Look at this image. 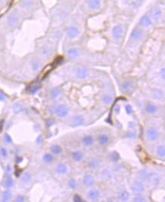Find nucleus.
Instances as JSON below:
<instances>
[{
	"label": "nucleus",
	"mask_w": 165,
	"mask_h": 202,
	"mask_svg": "<svg viewBox=\"0 0 165 202\" xmlns=\"http://www.w3.org/2000/svg\"><path fill=\"white\" fill-rule=\"evenodd\" d=\"M59 94H60V90L59 88H57V87H55V88H53L50 91V95L52 97V98H56Z\"/></svg>",
	"instance_id": "c756f323"
},
{
	"label": "nucleus",
	"mask_w": 165,
	"mask_h": 202,
	"mask_svg": "<svg viewBox=\"0 0 165 202\" xmlns=\"http://www.w3.org/2000/svg\"><path fill=\"white\" fill-rule=\"evenodd\" d=\"M68 54L71 57H76L79 55V51L75 48H72L68 50Z\"/></svg>",
	"instance_id": "473e14b6"
},
{
	"label": "nucleus",
	"mask_w": 165,
	"mask_h": 202,
	"mask_svg": "<svg viewBox=\"0 0 165 202\" xmlns=\"http://www.w3.org/2000/svg\"><path fill=\"white\" fill-rule=\"evenodd\" d=\"M63 57H61V56L58 57V58H56V59L54 60L53 63V65L56 66V65H57L60 64V63H62V62H63Z\"/></svg>",
	"instance_id": "79ce46f5"
},
{
	"label": "nucleus",
	"mask_w": 165,
	"mask_h": 202,
	"mask_svg": "<svg viewBox=\"0 0 165 202\" xmlns=\"http://www.w3.org/2000/svg\"><path fill=\"white\" fill-rule=\"evenodd\" d=\"M50 150H51V152L55 155H59L62 152V149L58 144H53V145H52L50 147Z\"/></svg>",
	"instance_id": "5701e85b"
},
{
	"label": "nucleus",
	"mask_w": 165,
	"mask_h": 202,
	"mask_svg": "<svg viewBox=\"0 0 165 202\" xmlns=\"http://www.w3.org/2000/svg\"><path fill=\"white\" fill-rule=\"evenodd\" d=\"M99 165H100L99 160L95 159V158L91 159L89 161L87 162V167H88L90 169H97V167H99Z\"/></svg>",
	"instance_id": "aec40b11"
},
{
	"label": "nucleus",
	"mask_w": 165,
	"mask_h": 202,
	"mask_svg": "<svg viewBox=\"0 0 165 202\" xmlns=\"http://www.w3.org/2000/svg\"><path fill=\"white\" fill-rule=\"evenodd\" d=\"M142 37V31L140 29H134L130 34V38L132 40H139Z\"/></svg>",
	"instance_id": "2eb2a0df"
},
{
	"label": "nucleus",
	"mask_w": 165,
	"mask_h": 202,
	"mask_svg": "<svg viewBox=\"0 0 165 202\" xmlns=\"http://www.w3.org/2000/svg\"><path fill=\"white\" fill-rule=\"evenodd\" d=\"M156 153H157V155L159 157L164 158V156H165V148H164V145L158 146L157 147V150H156Z\"/></svg>",
	"instance_id": "b1692460"
},
{
	"label": "nucleus",
	"mask_w": 165,
	"mask_h": 202,
	"mask_svg": "<svg viewBox=\"0 0 165 202\" xmlns=\"http://www.w3.org/2000/svg\"><path fill=\"white\" fill-rule=\"evenodd\" d=\"M56 172L58 174L60 175H64L66 174L67 172H68V168H67L66 165L64 163H59L56 166Z\"/></svg>",
	"instance_id": "9b49d317"
},
{
	"label": "nucleus",
	"mask_w": 165,
	"mask_h": 202,
	"mask_svg": "<svg viewBox=\"0 0 165 202\" xmlns=\"http://www.w3.org/2000/svg\"><path fill=\"white\" fill-rule=\"evenodd\" d=\"M73 123L75 124V125H81L82 124L84 123V118L82 117L81 116H75L73 118Z\"/></svg>",
	"instance_id": "a878e982"
},
{
	"label": "nucleus",
	"mask_w": 165,
	"mask_h": 202,
	"mask_svg": "<svg viewBox=\"0 0 165 202\" xmlns=\"http://www.w3.org/2000/svg\"><path fill=\"white\" fill-rule=\"evenodd\" d=\"M139 23H140V24L142 26H143V27H148V26H149L151 24V19H150V18H149L148 15L147 14H145L141 18Z\"/></svg>",
	"instance_id": "f3484780"
},
{
	"label": "nucleus",
	"mask_w": 165,
	"mask_h": 202,
	"mask_svg": "<svg viewBox=\"0 0 165 202\" xmlns=\"http://www.w3.org/2000/svg\"><path fill=\"white\" fill-rule=\"evenodd\" d=\"M40 64L38 63L37 61H34V62H33V63H31V67H32V69L34 71L38 70L39 68H40Z\"/></svg>",
	"instance_id": "58836bf2"
},
{
	"label": "nucleus",
	"mask_w": 165,
	"mask_h": 202,
	"mask_svg": "<svg viewBox=\"0 0 165 202\" xmlns=\"http://www.w3.org/2000/svg\"><path fill=\"white\" fill-rule=\"evenodd\" d=\"M87 5H88V6L92 8V9H97V8H99L100 6V1H97V0H95V1H88L87 2Z\"/></svg>",
	"instance_id": "393cba45"
},
{
	"label": "nucleus",
	"mask_w": 165,
	"mask_h": 202,
	"mask_svg": "<svg viewBox=\"0 0 165 202\" xmlns=\"http://www.w3.org/2000/svg\"><path fill=\"white\" fill-rule=\"evenodd\" d=\"M43 160L46 163H51V162H53V156L51 153H46L43 155Z\"/></svg>",
	"instance_id": "c85d7f7f"
},
{
	"label": "nucleus",
	"mask_w": 165,
	"mask_h": 202,
	"mask_svg": "<svg viewBox=\"0 0 165 202\" xmlns=\"http://www.w3.org/2000/svg\"><path fill=\"white\" fill-rule=\"evenodd\" d=\"M132 87V84L130 81H125L122 84V89L124 91H129Z\"/></svg>",
	"instance_id": "bb28decb"
},
{
	"label": "nucleus",
	"mask_w": 165,
	"mask_h": 202,
	"mask_svg": "<svg viewBox=\"0 0 165 202\" xmlns=\"http://www.w3.org/2000/svg\"><path fill=\"white\" fill-rule=\"evenodd\" d=\"M110 159H111L112 161H114V162L118 161V160H120V155H119V153H118L117 152H116V151L112 152L110 153Z\"/></svg>",
	"instance_id": "2f4dec72"
},
{
	"label": "nucleus",
	"mask_w": 165,
	"mask_h": 202,
	"mask_svg": "<svg viewBox=\"0 0 165 202\" xmlns=\"http://www.w3.org/2000/svg\"><path fill=\"white\" fill-rule=\"evenodd\" d=\"M145 110L149 114H153L157 111V107L155 105L152 104V103H148L145 107Z\"/></svg>",
	"instance_id": "4be33fe9"
},
{
	"label": "nucleus",
	"mask_w": 165,
	"mask_h": 202,
	"mask_svg": "<svg viewBox=\"0 0 165 202\" xmlns=\"http://www.w3.org/2000/svg\"><path fill=\"white\" fill-rule=\"evenodd\" d=\"M97 141L101 145H105V144H107L110 142V138L109 136L106 134H100L98 136V138H97Z\"/></svg>",
	"instance_id": "ddd939ff"
},
{
	"label": "nucleus",
	"mask_w": 165,
	"mask_h": 202,
	"mask_svg": "<svg viewBox=\"0 0 165 202\" xmlns=\"http://www.w3.org/2000/svg\"><path fill=\"white\" fill-rule=\"evenodd\" d=\"M32 179V175L29 172L24 173L22 176H21V180L24 184H28L30 182V181Z\"/></svg>",
	"instance_id": "a211bd4d"
},
{
	"label": "nucleus",
	"mask_w": 165,
	"mask_h": 202,
	"mask_svg": "<svg viewBox=\"0 0 165 202\" xmlns=\"http://www.w3.org/2000/svg\"><path fill=\"white\" fill-rule=\"evenodd\" d=\"M68 185L71 189L75 190V189H76L77 188H78V182H77V181L75 179H71L69 181Z\"/></svg>",
	"instance_id": "cd10ccee"
},
{
	"label": "nucleus",
	"mask_w": 165,
	"mask_h": 202,
	"mask_svg": "<svg viewBox=\"0 0 165 202\" xmlns=\"http://www.w3.org/2000/svg\"><path fill=\"white\" fill-rule=\"evenodd\" d=\"M53 112H54L57 116L60 118L65 117L69 114V109L65 105H59L57 106L52 107Z\"/></svg>",
	"instance_id": "f03ea898"
},
{
	"label": "nucleus",
	"mask_w": 165,
	"mask_h": 202,
	"mask_svg": "<svg viewBox=\"0 0 165 202\" xmlns=\"http://www.w3.org/2000/svg\"><path fill=\"white\" fill-rule=\"evenodd\" d=\"M53 121L52 119H48V120H46V125H47L48 127H49V126H50V125L53 124Z\"/></svg>",
	"instance_id": "de8ad7c7"
},
{
	"label": "nucleus",
	"mask_w": 165,
	"mask_h": 202,
	"mask_svg": "<svg viewBox=\"0 0 165 202\" xmlns=\"http://www.w3.org/2000/svg\"><path fill=\"white\" fill-rule=\"evenodd\" d=\"M109 202H113V201H109Z\"/></svg>",
	"instance_id": "8fccbe9b"
},
{
	"label": "nucleus",
	"mask_w": 165,
	"mask_h": 202,
	"mask_svg": "<svg viewBox=\"0 0 165 202\" xmlns=\"http://www.w3.org/2000/svg\"><path fill=\"white\" fill-rule=\"evenodd\" d=\"M110 173L109 172V170H107V169L103 170L100 174L101 179H107V178L110 177Z\"/></svg>",
	"instance_id": "72a5a7b5"
},
{
	"label": "nucleus",
	"mask_w": 165,
	"mask_h": 202,
	"mask_svg": "<svg viewBox=\"0 0 165 202\" xmlns=\"http://www.w3.org/2000/svg\"><path fill=\"white\" fill-rule=\"evenodd\" d=\"M12 198V193L10 189H6L2 191L0 197V202H10Z\"/></svg>",
	"instance_id": "1a4fd4ad"
},
{
	"label": "nucleus",
	"mask_w": 165,
	"mask_h": 202,
	"mask_svg": "<svg viewBox=\"0 0 165 202\" xmlns=\"http://www.w3.org/2000/svg\"><path fill=\"white\" fill-rule=\"evenodd\" d=\"M112 101H113V97L110 95H105L104 97H103V102H104L105 104H110Z\"/></svg>",
	"instance_id": "f704fd0d"
},
{
	"label": "nucleus",
	"mask_w": 165,
	"mask_h": 202,
	"mask_svg": "<svg viewBox=\"0 0 165 202\" xmlns=\"http://www.w3.org/2000/svg\"><path fill=\"white\" fill-rule=\"evenodd\" d=\"M72 159L75 162H80V161H81L82 159L84 157V153L80 151H74L72 153Z\"/></svg>",
	"instance_id": "6ab92c4d"
},
{
	"label": "nucleus",
	"mask_w": 165,
	"mask_h": 202,
	"mask_svg": "<svg viewBox=\"0 0 165 202\" xmlns=\"http://www.w3.org/2000/svg\"><path fill=\"white\" fill-rule=\"evenodd\" d=\"M11 171H12L11 167H10V165H8L6 167V173H7V175H9V173H11Z\"/></svg>",
	"instance_id": "a18cd8bd"
},
{
	"label": "nucleus",
	"mask_w": 165,
	"mask_h": 202,
	"mask_svg": "<svg viewBox=\"0 0 165 202\" xmlns=\"http://www.w3.org/2000/svg\"><path fill=\"white\" fill-rule=\"evenodd\" d=\"M129 198L130 194L126 189H122L117 194V199L120 202H127Z\"/></svg>",
	"instance_id": "20e7f679"
},
{
	"label": "nucleus",
	"mask_w": 165,
	"mask_h": 202,
	"mask_svg": "<svg viewBox=\"0 0 165 202\" xmlns=\"http://www.w3.org/2000/svg\"><path fill=\"white\" fill-rule=\"evenodd\" d=\"M123 34V29L122 26L120 25H116L112 30V36L115 40L120 39Z\"/></svg>",
	"instance_id": "423d86ee"
},
{
	"label": "nucleus",
	"mask_w": 165,
	"mask_h": 202,
	"mask_svg": "<svg viewBox=\"0 0 165 202\" xmlns=\"http://www.w3.org/2000/svg\"><path fill=\"white\" fill-rule=\"evenodd\" d=\"M24 197L22 195H18L14 198V202H24Z\"/></svg>",
	"instance_id": "ea45409f"
},
{
	"label": "nucleus",
	"mask_w": 165,
	"mask_h": 202,
	"mask_svg": "<svg viewBox=\"0 0 165 202\" xmlns=\"http://www.w3.org/2000/svg\"><path fill=\"white\" fill-rule=\"evenodd\" d=\"M114 110H115V112H116V113L120 112V107L119 106H116V107H115V109H114Z\"/></svg>",
	"instance_id": "09e8293b"
},
{
	"label": "nucleus",
	"mask_w": 165,
	"mask_h": 202,
	"mask_svg": "<svg viewBox=\"0 0 165 202\" xmlns=\"http://www.w3.org/2000/svg\"><path fill=\"white\" fill-rule=\"evenodd\" d=\"M162 12L161 11V9L158 8H154L151 10V15L154 19H158L161 17Z\"/></svg>",
	"instance_id": "412c9836"
},
{
	"label": "nucleus",
	"mask_w": 165,
	"mask_h": 202,
	"mask_svg": "<svg viewBox=\"0 0 165 202\" xmlns=\"http://www.w3.org/2000/svg\"><path fill=\"white\" fill-rule=\"evenodd\" d=\"M94 139L93 138L92 135H85L83 138H82V143L85 146L89 147L91 145H92L94 144Z\"/></svg>",
	"instance_id": "dca6fc26"
},
{
	"label": "nucleus",
	"mask_w": 165,
	"mask_h": 202,
	"mask_svg": "<svg viewBox=\"0 0 165 202\" xmlns=\"http://www.w3.org/2000/svg\"><path fill=\"white\" fill-rule=\"evenodd\" d=\"M83 184L85 187L90 188L94 184V177L91 174H86L83 178Z\"/></svg>",
	"instance_id": "0eeeda50"
},
{
	"label": "nucleus",
	"mask_w": 165,
	"mask_h": 202,
	"mask_svg": "<svg viewBox=\"0 0 165 202\" xmlns=\"http://www.w3.org/2000/svg\"><path fill=\"white\" fill-rule=\"evenodd\" d=\"M0 153H1V156L4 158H6L8 157V151L5 148V147H1L0 148Z\"/></svg>",
	"instance_id": "4c0bfd02"
},
{
	"label": "nucleus",
	"mask_w": 165,
	"mask_h": 202,
	"mask_svg": "<svg viewBox=\"0 0 165 202\" xmlns=\"http://www.w3.org/2000/svg\"><path fill=\"white\" fill-rule=\"evenodd\" d=\"M40 86L39 85H35V86H32L30 88V94H34V93L37 92L39 89H40Z\"/></svg>",
	"instance_id": "a19ab883"
},
{
	"label": "nucleus",
	"mask_w": 165,
	"mask_h": 202,
	"mask_svg": "<svg viewBox=\"0 0 165 202\" xmlns=\"http://www.w3.org/2000/svg\"><path fill=\"white\" fill-rule=\"evenodd\" d=\"M147 137L149 141H156L158 138V130L154 127H151L148 129L147 131Z\"/></svg>",
	"instance_id": "39448f33"
},
{
	"label": "nucleus",
	"mask_w": 165,
	"mask_h": 202,
	"mask_svg": "<svg viewBox=\"0 0 165 202\" xmlns=\"http://www.w3.org/2000/svg\"><path fill=\"white\" fill-rule=\"evenodd\" d=\"M13 110L15 112H22L23 110V106H22V104H20V103H16V104H14L13 106Z\"/></svg>",
	"instance_id": "c9c22d12"
},
{
	"label": "nucleus",
	"mask_w": 165,
	"mask_h": 202,
	"mask_svg": "<svg viewBox=\"0 0 165 202\" xmlns=\"http://www.w3.org/2000/svg\"><path fill=\"white\" fill-rule=\"evenodd\" d=\"M88 75V69L85 67H79L76 70V77L79 79H85Z\"/></svg>",
	"instance_id": "6e6552de"
},
{
	"label": "nucleus",
	"mask_w": 165,
	"mask_h": 202,
	"mask_svg": "<svg viewBox=\"0 0 165 202\" xmlns=\"http://www.w3.org/2000/svg\"><path fill=\"white\" fill-rule=\"evenodd\" d=\"M18 14L17 13H12L8 18V24L9 26H14L18 22Z\"/></svg>",
	"instance_id": "4468645a"
},
{
	"label": "nucleus",
	"mask_w": 165,
	"mask_h": 202,
	"mask_svg": "<svg viewBox=\"0 0 165 202\" xmlns=\"http://www.w3.org/2000/svg\"><path fill=\"white\" fill-rule=\"evenodd\" d=\"M4 139H5V141H6V143L10 144V143H12V138L10 137L8 134H5V136H4Z\"/></svg>",
	"instance_id": "37998d69"
},
{
	"label": "nucleus",
	"mask_w": 165,
	"mask_h": 202,
	"mask_svg": "<svg viewBox=\"0 0 165 202\" xmlns=\"http://www.w3.org/2000/svg\"><path fill=\"white\" fill-rule=\"evenodd\" d=\"M72 201H73V202H85L84 199L79 195H75L73 196Z\"/></svg>",
	"instance_id": "e433bc0d"
},
{
	"label": "nucleus",
	"mask_w": 165,
	"mask_h": 202,
	"mask_svg": "<svg viewBox=\"0 0 165 202\" xmlns=\"http://www.w3.org/2000/svg\"><path fill=\"white\" fill-rule=\"evenodd\" d=\"M145 185L140 180H136L131 185V190L133 194L136 195H141L145 191Z\"/></svg>",
	"instance_id": "f257e3e1"
},
{
	"label": "nucleus",
	"mask_w": 165,
	"mask_h": 202,
	"mask_svg": "<svg viewBox=\"0 0 165 202\" xmlns=\"http://www.w3.org/2000/svg\"><path fill=\"white\" fill-rule=\"evenodd\" d=\"M125 110L127 114H131L132 112V107L131 106V105H126L125 107Z\"/></svg>",
	"instance_id": "c03bdc74"
},
{
	"label": "nucleus",
	"mask_w": 165,
	"mask_h": 202,
	"mask_svg": "<svg viewBox=\"0 0 165 202\" xmlns=\"http://www.w3.org/2000/svg\"><path fill=\"white\" fill-rule=\"evenodd\" d=\"M6 100V97L2 94V93L0 92V101H5Z\"/></svg>",
	"instance_id": "49530a36"
},
{
	"label": "nucleus",
	"mask_w": 165,
	"mask_h": 202,
	"mask_svg": "<svg viewBox=\"0 0 165 202\" xmlns=\"http://www.w3.org/2000/svg\"><path fill=\"white\" fill-rule=\"evenodd\" d=\"M100 191L97 188H91L87 193V197L91 201H97L100 198Z\"/></svg>",
	"instance_id": "7ed1b4c3"
},
{
	"label": "nucleus",
	"mask_w": 165,
	"mask_h": 202,
	"mask_svg": "<svg viewBox=\"0 0 165 202\" xmlns=\"http://www.w3.org/2000/svg\"><path fill=\"white\" fill-rule=\"evenodd\" d=\"M14 185V179H12V177L10 175H7V176L6 177L4 180V187L6 189H11Z\"/></svg>",
	"instance_id": "9d476101"
},
{
	"label": "nucleus",
	"mask_w": 165,
	"mask_h": 202,
	"mask_svg": "<svg viewBox=\"0 0 165 202\" xmlns=\"http://www.w3.org/2000/svg\"><path fill=\"white\" fill-rule=\"evenodd\" d=\"M79 28L75 27V26H72V27H69L67 30V33H68V35L70 38H74L77 35L79 34Z\"/></svg>",
	"instance_id": "f8f14e48"
},
{
	"label": "nucleus",
	"mask_w": 165,
	"mask_h": 202,
	"mask_svg": "<svg viewBox=\"0 0 165 202\" xmlns=\"http://www.w3.org/2000/svg\"><path fill=\"white\" fill-rule=\"evenodd\" d=\"M132 202H148L147 199L143 197L142 195H136L135 198H133Z\"/></svg>",
	"instance_id": "7c9ffc66"
}]
</instances>
